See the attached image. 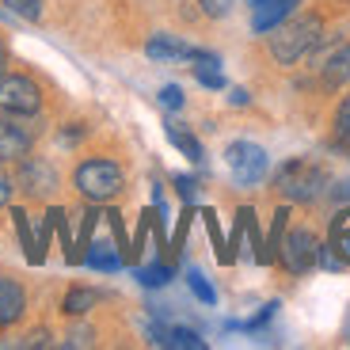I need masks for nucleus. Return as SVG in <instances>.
Segmentation results:
<instances>
[{"instance_id": "36", "label": "nucleus", "mask_w": 350, "mask_h": 350, "mask_svg": "<svg viewBox=\"0 0 350 350\" xmlns=\"http://www.w3.org/2000/svg\"><path fill=\"white\" fill-rule=\"evenodd\" d=\"M327 194H332L335 202H350V183H332V187H327Z\"/></svg>"}, {"instance_id": "3", "label": "nucleus", "mask_w": 350, "mask_h": 350, "mask_svg": "<svg viewBox=\"0 0 350 350\" xmlns=\"http://www.w3.org/2000/svg\"><path fill=\"white\" fill-rule=\"evenodd\" d=\"M271 187H274V194H278V198L297 202V206H312V202H320L327 194L332 175H327V167L320 164V160L293 157V160H286V164L274 172Z\"/></svg>"}, {"instance_id": "22", "label": "nucleus", "mask_w": 350, "mask_h": 350, "mask_svg": "<svg viewBox=\"0 0 350 350\" xmlns=\"http://www.w3.org/2000/svg\"><path fill=\"white\" fill-rule=\"evenodd\" d=\"M137 282L141 286H149V289H160V286H167V282H172V262H152V267H137Z\"/></svg>"}, {"instance_id": "25", "label": "nucleus", "mask_w": 350, "mask_h": 350, "mask_svg": "<svg viewBox=\"0 0 350 350\" xmlns=\"http://www.w3.org/2000/svg\"><path fill=\"white\" fill-rule=\"evenodd\" d=\"M194 80H198L202 88H210V92H221V88H225V77H221L217 62H198L194 65Z\"/></svg>"}, {"instance_id": "18", "label": "nucleus", "mask_w": 350, "mask_h": 350, "mask_svg": "<svg viewBox=\"0 0 350 350\" xmlns=\"http://www.w3.org/2000/svg\"><path fill=\"white\" fill-rule=\"evenodd\" d=\"M286 228H289V206H278L271 221V232H267V262H278V247H282Z\"/></svg>"}, {"instance_id": "6", "label": "nucleus", "mask_w": 350, "mask_h": 350, "mask_svg": "<svg viewBox=\"0 0 350 350\" xmlns=\"http://www.w3.org/2000/svg\"><path fill=\"white\" fill-rule=\"evenodd\" d=\"M12 175H16V191H23L31 202H50L62 187V175L53 167L50 157H35V152H27L23 160L12 164Z\"/></svg>"}, {"instance_id": "23", "label": "nucleus", "mask_w": 350, "mask_h": 350, "mask_svg": "<svg viewBox=\"0 0 350 350\" xmlns=\"http://www.w3.org/2000/svg\"><path fill=\"white\" fill-rule=\"evenodd\" d=\"M92 130H96V126H88L84 118H72V122H65L62 130H57V141H62L65 149H80V141L92 137Z\"/></svg>"}, {"instance_id": "8", "label": "nucleus", "mask_w": 350, "mask_h": 350, "mask_svg": "<svg viewBox=\"0 0 350 350\" xmlns=\"http://www.w3.org/2000/svg\"><path fill=\"white\" fill-rule=\"evenodd\" d=\"M225 164H228V172H232V179H237L240 187H255V183L267 179L271 160H267V152H262L255 141H232L225 149Z\"/></svg>"}, {"instance_id": "1", "label": "nucleus", "mask_w": 350, "mask_h": 350, "mask_svg": "<svg viewBox=\"0 0 350 350\" xmlns=\"http://www.w3.org/2000/svg\"><path fill=\"white\" fill-rule=\"evenodd\" d=\"M332 35L324 8H308V12H293L286 23H278L274 31H267V57L278 69H293L297 62L312 57L320 46Z\"/></svg>"}, {"instance_id": "31", "label": "nucleus", "mask_w": 350, "mask_h": 350, "mask_svg": "<svg viewBox=\"0 0 350 350\" xmlns=\"http://www.w3.org/2000/svg\"><path fill=\"white\" fill-rule=\"evenodd\" d=\"M12 194H16V175H12L8 164H0V210L12 206Z\"/></svg>"}, {"instance_id": "28", "label": "nucleus", "mask_w": 350, "mask_h": 350, "mask_svg": "<svg viewBox=\"0 0 350 350\" xmlns=\"http://www.w3.org/2000/svg\"><path fill=\"white\" fill-rule=\"evenodd\" d=\"M274 312H278V301H271V305H262L259 312L252 316V320H244V324H228V327H244V332H259V327H267L274 320Z\"/></svg>"}, {"instance_id": "16", "label": "nucleus", "mask_w": 350, "mask_h": 350, "mask_svg": "<svg viewBox=\"0 0 350 350\" xmlns=\"http://www.w3.org/2000/svg\"><path fill=\"white\" fill-rule=\"evenodd\" d=\"M164 133H167V141H172L175 149L183 152L187 160H194V164H202L206 160V152H202V141L194 137L187 126H179V122H164Z\"/></svg>"}, {"instance_id": "11", "label": "nucleus", "mask_w": 350, "mask_h": 350, "mask_svg": "<svg viewBox=\"0 0 350 350\" xmlns=\"http://www.w3.org/2000/svg\"><path fill=\"white\" fill-rule=\"evenodd\" d=\"M191 50L194 46H187L179 35H167V31H157L145 42V53H149L152 62H191Z\"/></svg>"}, {"instance_id": "9", "label": "nucleus", "mask_w": 350, "mask_h": 350, "mask_svg": "<svg viewBox=\"0 0 350 350\" xmlns=\"http://www.w3.org/2000/svg\"><path fill=\"white\" fill-rule=\"evenodd\" d=\"M23 316H27V286L16 274L0 271V332L23 324Z\"/></svg>"}, {"instance_id": "5", "label": "nucleus", "mask_w": 350, "mask_h": 350, "mask_svg": "<svg viewBox=\"0 0 350 350\" xmlns=\"http://www.w3.org/2000/svg\"><path fill=\"white\" fill-rule=\"evenodd\" d=\"M320 252H324V240H320V232L312 225H289L278 247V262L293 278H301L312 267H320Z\"/></svg>"}, {"instance_id": "30", "label": "nucleus", "mask_w": 350, "mask_h": 350, "mask_svg": "<svg viewBox=\"0 0 350 350\" xmlns=\"http://www.w3.org/2000/svg\"><path fill=\"white\" fill-rule=\"evenodd\" d=\"M194 4H198V12L206 19H225L228 12H232V4H237V0H194Z\"/></svg>"}, {"instance_id": "32", "label": "nucleus", "mask_w": 350, "mask_h": 350, "mask_svg": "<svg viewBox=\"0 0 350 350\" xmlns=\"http://www.w3.org/2000/svg\"><path fill=\"white\" fill-rule=\"evenodd\" d=\"M187 99H183V88L179 84H167V88H160V107H167V111H179Z\"/></svg>"}, {"instance_id": "14", "label": "nucleus", "mask_w": 350, "mask_h": 350, "mask_svg": "<svg viewBox=\"0 0 350 350\" xmlns=\"http://www.w3.org/2000/svg\"><path fill=\"white\" fill-rule=\"evenodd\" d=\"M84 262L92 267V271H103V274H114V271H122V252L114 244H107V240H92V247L84 252Z\"/></svg>"}, {"instance_id": "34", "label": "nucleus", "mask_w": 350, "mask_h": 350, "mask_svg": "<svg viewBox=\"0 0 350 350\" xmlns=\"http://www.w3.org/2000/svg\"><path fill=\"white\" fill-rule=\"evenodd\" d=\"M12 65H16V62H12V46H8V38L0 35V77H4Z\"/></svg>"}, {"instance_id": "13", "label": "nucleus", "mask_w": 350, "mask_h": 350, "mask_svg": "<svg viewBox=\"0 0 350 350\" xmlns=\"http://www.w3.org/2000/svg\"><path fill=\"white\" fill-rule=\"evenodd\" d=\"M152 342L157 347H179V350H206V339L191 327H152Z\"/></svg>"}, {"instance_id": "33", "label": "nucleus", "mask_w": 350, "mask_h": 350, "mask_svg": "<svg viewBox=\"0 0 350 350\" xmlns=\"http://www.w3.org/2000/svg\"><path fill=\"white\" fill-rule=\"evenodd\" d=\"M335 237H350V206L332 217V240H335Z\"/></svg>"}, {"instance_id": "35", "label": "nucleus", "mask_w": 350, "mask_h": 350, "mask_svg": "<svg viewBox=\"0 0 350 350\" xmlns=\"http://www.w3.org/2000/svg\"><path fill=\"white\" fill-rule=\"evenodd\" d=\"M332 247L339 252V259L350 267V237H335V240H332Z\"/></svg>"}, {"instance_id": "20", "label": "nucleus", "mask_w": 350, "mask_h": 350, "mask_svg": "<svg viewBox=\"0 0 350 350\" xmlns=\"http://www.w3.org/2000/svg\"><path fill=\"white\" fill-rule=\"evenodd\" d=\"M202 221H206V232H210V240H213L217 262H221V267H232V259H228V240L221 237V221H217V213H213V210H202Z\"/></svg>"}, {"instance_id": "26", "label": "nucleus", "mask_w": 350, "mask_h": 350, "mask_svg": "<svg viewBox=\"0 0 350 350\" xmlns=\"http://www.w3.org/2000/svg\"><path fill=\"white\" fill-rule=\"evenodd\" d=\"M191 221H194V206H187V210L179 213V225H175V237H172V244H167V252H172V255H183L187 232H191Z\"/></svg>"}, {"instance_id": "24", "label": "nucleus", "mask_w": 350, "mask_h": 350, "mask_svg": "<svg viewBox=\"0 0 350 350\" xmlns=\"http://www.w3.org/2000/svg\"><path fill=\"white\" fill-rule=\"evenodd\" d=\"M187 286H191V293L202 301V305H217V289L206 282V274H202L198 267H191V271H187Z\"/></svg>"}, {"instance_id": "12", "label": "nucleus", "mask_w": 350, "mask_h": 350, "mask_svg": "<svg viewBox=\"0 0 350 350\" xmlns=\"http://www.w3.org/2000/svg\"><path fill=\"white\" fill-rule=\"evenodd\" d=\"M99 301H103V293L92 286H69V293H65L62 301V312L69 316V320H84L88 312H96Z\"/></svg>"}, {"instance_id": "19", "label": "nucleus", "mask_w": 350, "mask_h": 350, "mask_svg": "<svg viewBox=\"0 0 350 350\" xmlns=\"http://www.w3.org/2000/svg\"><path fill=\"white\" fill-rule=\"evenodd\" d=\"M12 221H16V232H19V247H23L27 262L35 259V228H31V213L23 206H12Z\"/></svg>"}, {"instance_id": "37", "label": "nucleus", "mask_w": 350, "mask_h": 350, "mask_svg": "<svg viewBox=\"0 0 350 350\" xmlns=\"http://www.w3.org/2000/svg\"><path fill=\"white\" fill-rule=\"evenodd\" d=\"M232 103H237V107L247 103V92H244V88H237V92H232Z\"/></svg>"}, {"instance_id": "7", "label": "nucleus", "mask_w": 350, "mask_h": 350, "mask_svg": "<svg viewBox=\"0 0 350 350\" xmlns=\"http://www.w3.org/2000/svg\"><path fill=\"white\" fill-rule=\"evenodd\" d=\"M42 118H16V114H0V164H16L27 152H35Z\"/></svg>"}, {"instance_id": "38", "label": "nucleus", "mask_w": 350, "mask_h": 350, "mask_svg": "<svg viewBox=\"0 0 350 350\" xmlns=\"http://www.w3.org/2000/svg\"><path fill=\"white\" fill-rule=\"evenodd\" d=\"M347 342H350V320H347Z\"/></svg>"}, {"instance_id": "29", "label": "nucleus", "mask_w": 350, "mask_h": 350, "mask_svg": "<svg viewBox=\"0 0 350 350\" xmlns=\"http://www.w3.org/2000/svg\"><path fill=\"white\" fill-rule=\"evenodd\" d=\"M172 183H175V191H179V198H183L187 206H194V202H198L202 187H198V179H194V175H175Z\"/></svg>"}, {"instance_id": "10", "label": "nucleus", "mask_w": 350, "mask_h": 350, "mask_svg": "<svg viewBox=\"0 0 350 350\" xmlns=\"http://www.w3.org/2000/svg\"><path fill=\"white\" fill-rule=\"evenodd\" d=\"M297 8H301V0H252V31L267 35L278 23H286Z\"/></svg>"}, {"instance_id": "2", "label": "nucleus", "mask_w": 350, "mask_h": 350, "mask_svg": "<svg viewBox=\"0 0 350 350\" xmlns=\"http://www.w3.org/2000/svg\"><path fill=\"white\" fill-rule=\"evenodd\" d=\"M72 191L84 202L111 206L126 194V164L114 152H84L72 167Z\"/></svg>"}, {"instance_id": "17", "label": "nucleus", "mask_w": 350, "mask_h": 350, "mask_svg": "<svg viewBox=\"0 0 350 350\" xmlns=\"http://www.w3.org/2000/svg\"><path fill=\"white\" fill-rule=\"evenodd\" d=\"M237 225L244 228V237H247V244H252V255H255V262H267V240H262V232H259V221H255V210H237Z\"/></svg>"}, {"instance_id": "27", "label": "nucleus", "mask_w": 350, "mask_h": 350, "mask_svg": "<svg viewBox=\"0 0 350 350\" xmlns=\"http://www.w3.org/2000/svg\"><path fill=\"white\" fill-rule=\"evenodd\" d=\"M0 4H8V12L31 19V23H38V19H42V0H0Z\"/></svg>"}, {"instance_id": "15", "label": "nucleus", "mask_w": 350, "mask_h": 350, "mask_svg": "<svg viewBox=\"0 0 350 350\" xmlns=\"http://www.w3.org/2000/svg\"><path fill=\"white\" fill-rule=\"evenodd\" d=\"M332 130H327V137H332V145L335 149H342V152H350V88H347V96L335 103V111H332Z\"/></svg>"}, {"instance_id": "4", "label": "nucleus", "mask_w": 350, "mask_h": 350, "mask_svg": "<svg viewBox=\"0 0 350 350\" xmlns=\"http://www.w3.org/2000/svg\"><path fill=\"white\" fill-rule=\"evenodd\" d=\"M46 103H50V84L35 69H8L0 77V114L42 118Z\"/></svg>"}, {"instance_id": "21", "label": "nucleus", "mask_w": 350, "mask_h": 350, "mask_svg": "<svg viewBox=\"0 0 350 350\" xmlns=\"http://www.w3.org/2000/svg\"><path fill=\"white\" fill-rule=\"evenodd\" d=\"M50 221H53V232L62 237V247H65V262H69L72 255V244H77V237H72V228H69V213H65V206H50Z\"/></svg>"}]
</instances>
